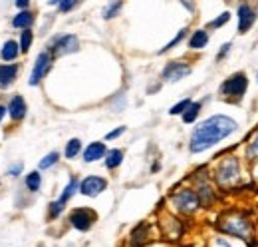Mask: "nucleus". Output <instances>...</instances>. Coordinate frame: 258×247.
<instances>
[{"label":"nucleus","mask_w":258,"mask_h":247,"mask_svg":"<svg viewBox=\"0 0 258 247\" xmlns=\"http://www.w3.org/2000/svg\"><path fill=\"white\" fill-rule=\"evenodd\" d=\"M236 130V122L226 118V116H213L209 120H205L201 126H197V130L191 136V152H205L209 148H213L216 142L224 140L226 136H230Z\"/></svg>","instance_id":"f257e3e1"},{"label":"nucleus","mask_w":258,"mask_h":247,"mask_svg":"<svg viewBox=\"0 0 258 247\" xmlns=\"http://www.w3.org/2000/svg\"><path fill=\"white\" fill-rule=\"evenodd\" d=\"M218 227L228 233V235H236V237H242V239H252L254 237V229H252V223L248 221L246 215H238V213H232V215H226L220 219Z\"/></svg>","instance_id":"f03ea898"},{"label":"nucleus","mask_w":258,"mask_h":247,"mask_svg":"<svg viewBox=\"0 0 258 247\" xmlns=\"http://www.w3.org/2000/svg\"><path fill=\"white\" fill-rule=\"evenodd\" d=\"M238 178V162L236 158H226L216 168V182L220 185H228Z\"/></svg>","instance_id":"7ed1b4c3"},{"label":"nucleus","mask_w":258,"mask_h":247,"mask_svg":"<svg viewBox=\"0 0 258 247\" xmlns=\"http://www.w3.org/2000/svg\"><path fill=\"white\" fill-rule=\"evenodd\" d=\"M173 203H175V207L179 209V211H183V213H193L197 207H199V195L195 193V191H191V189H183V191H179V193H175L173 195Z\"/></svg>","instance_id":"20e7f679"},{"label":"nucleus","mask_w":258,"mask_h":247,"mask_svg":"<svg viewBox=\"0 0 258 247\" xmlns=\"http://www.w3.org/2000/svg\"><path fill=\"white\" fill-rule=\"evenodd\" d=\"M246 76L242 74V72H238V74H234V76H230L222 86H220V92L224 94V96H234V98H242V94H244V90H246Z\"/></svg>","instance_id":"39448f33"},{"label":"nucleus","mask_w":258,"mask_h":247,"mask_svg":"<svg viewBox=\"0 0 258 247\" xmlns=\"http://www.w3.org/2000/svg\"><path fill=\"white\" fill-rule=\"evenodd\" d=\"M52 64H54V58H52V54L50 52H42L40 56H38V60H36V64H34V70H32V74H30V84L32 86H36L48 72H50V68H52Z\"/></svg>","instance_id":"423d86ee"},{"label":"nucleus","mask_w":258,"mask_h":247,"mask_svg":"<svg viewBox=\"0 0 258 247\" xmlns=\"http://www.w3.org/2000/svg\"><path fill=\"white\" fill-rule=\"evenodd\" d=\"M50 48L54 50V54H70L78 50V38L72 34H64V36H56L50 42Z\"/></svg>","instance_id":"0eeeda50"},{"label":"nucleus","mask_w":258,"mask_h":247,"mask_svg":"<svg viewBox=\"0 0 258 247\" xmlns=\"http://www.w3.org/2000/svg\"><path fill=\"white\" fill-rule=\"evenodd\" d=\"M105 187H107V182L101 180V178H97V176H89V178H86V180L80 184V191H82L84 195H87V197L99 195Z\"/></svg>","instance_id":"6e6552de"},{"label":"nucleus","mask_w":258,"mask_h":247,"mask_svg":"<svg viewBox=\"0 0 258 247\" xmlns=\"http://www.w3.org/2000/svg\"><path fill=\"white\" fill-rule=\"evenodd\" d=\"M70 221H72V225H74L76 229L87 231V229L91 227V223L95 221V213L89 211V209H76V211H72Z\"/></svg>","instance_id":"1a4fd4ad"},{"label":"nucleus","mask_w":258,"mask_h":247,"mask_svg":"<svg viewBox=\"0 0 258 247\" xmlns=\"http://www.w3.org/2000/svg\"><path fill=\"white\" fill-rule=\"evenodd\" d=\"M189 74H191V68L187 64H183V62H171L163 70V80L165 82H179L181 78H185Z\"/></svg>","instance_id":"9d476101"},{"label":"nucleus","mask_w":258,"mask_h":247,"mask_svg":"<svg viewBox=\"0 0 258 247\" xmlns=\"http://www.w3.org/2000/svg\"><path fill=\"white\" fill-rule=\"evenodd\" d=\"M254 20H256L254 10H252L248 4H240V6H238V32L244 34V32L254 24Z\"/></svg>","instance_id":"9b49d317"},{"label":"nucleus","mask_w":258,"mask_h":247,"mask_svg":"<svg viewBox=\"0 0 258 247\" xmlns=\"http://www.w3.org/2000/svg\"><path fill=\"white\" fill-rule=\"evenodd\" d=\"M18 74V66L14 64H2L0 66V88H8Z\"/></svg>","instance_id":"f8f14e48"},{"label":"nucleus","mask_w":258,"mask_h":247,"mask_svg":"<svg viewBox=\"0 0 258 247\" xmlns=\"http://www.w3.org/2000/svg\"><path fill=\"white\" fill-rule=\"evenodd\" d=\"M8 112H10V118H12V120H22V118L26 116V102L22 100V96H14V98L10 100Z\"/></svg>","instance_id":"ddd939ff"},{"label":"nucleus","mask_w":258,"mask_h":247,"mask_svg":"<svg viewBox=\"0 0 258 247\" xmlns=\"http://www.w3.org/2000/svg\"><path fill=\"white\" fill-rule=\"evenodd\" d=\"M103 156H105V146H103L101 142L89 144V146L86 148V152H84V160H86V162H97V160L103 158Z\"/></svg>","instance_id":"4468645a"},{"label":"nucleus","mask_w":258,"mask_h":247,"mask_svg":"<svg viewBox=\"0 0 258 247\" xmlns=\"http://www.w3.org/2000/svg\"><path fill=\"white\" fill-rule=\"evenodd\" d=\"M147 231H149L147 223H141L139 227H135L133 233H131V245L133 247H141L145 243V239H147Z\"/></svg>","instance_id":"2eb2a0df"},{"label":"nucleus","mask_w":258,"mask_h":247,"mask_svg":"<svg viewBox=\"0 0 258 247\" xmlns=\"http://www.w3.org/2000/svg\"><path fill=\"white\" fill-rule=\"evenodd\" d=\"M32 22H34V14H32V12H20V14H16L14 20H12V24H14L16 28H22V30H28Z\"/></svg>","instance_id":"dca6fc26"},{"label":"nucleus","mask_w":258,"mask_h":247,"mask_svg":"<svg viewBox=\"0 0 258 247\" xmlns=\"http://www.w3.org/2000/svg\"><path fill=\"white\" fill-rule=\"evenodd\" d=\"M18 50H20V46H18L16 42L8 40V42L2 46V50H0V56H2V60H14V58L18 56Z\"/></svg>","instance_id":"f3484780"},{"label":"nucleus","mask_w":258,"mask_h":247,"mask_svg":"<svg viewBox=\"0 0 258 247\" xmlns=\"http://www.w3.org/2000/svg\"><path fill=\"white\" fill-rule=\"evenodd\" d=\"M207 42H209V34L205 32V30H197L193 36H191V40H189V46L191 48H203V46H207Z\"/></svg>","instance_id":"a211bd4d"},{"label":"nucleus","mask_w":258,"mask_h":247,"mask_svg":"<svg viewBox=\"0 0 258 247\" xmlns=\"http://www.w3.org/2000/svg\"><path fill=\"white\" fill-rule=\"evenodd\" d=\"M121 162H123V152H121V150H111V152H107V158H105V166H107L109 170L117 168V166H119Z\"/></svg>","instance_id":"6ab92c4d"},{"label":"nucleus","mask_w":258,"mask_h":247,"mask_svg":"<svg viewBox=\"0 0 258 247\" xmlns=\"http://www.w3.org/2000/svg\"><path fill=\"white\" fill-rule=\"evenodd\" d=\"M78 187H80V184H78V180H76V178H74V180H70V184L66 185V189H64V193H62V197H60L58 201H60V203L64 205V203H66V201H68V199H70V197H72V195L76 193V189H78Z\"/></svg>","instance_id":"aec40b11"},{"label":"nucleus","mask_w":258,"mask_h":247,"mask_svg":"<svg viewBox=\"0 0 258 247\" xmlns=\"http://www.w3.org/2000/svg\"><path fill=\"white\" fill-rule=\"evenodd\" d=\"M199 110H201V104L199 102H191V106L185 110V114H183V120L187 122V124H191V122H195V118L199 116Z\"/></svg>","instance_id":"412c9836"},{"label":"nucleus","mask_w":258,"mask_h":247,"mask_svg":"<svg viewBox=\"0 0 258 247\" xmlns=\"http://www.w3.org/2000/svg\"><path fill=\"white\" fill-rule=\"evenodd\" d=\"M40 184H42V178H40V174H38V172L28 174V178H26V185H28V189H30V191H38Z\"/></svg>","instance_id":"4be33fe9"},{"label":"nucleus","mask_w":258,"mask_h":247,"mask_svg":"<svg viewBox=\"0 0 258 247\" xmlns=\"http://www.w3.org/2000/svg\"><path fill=\"white\" fill-rule=\"evenodd\" d=\"M80 150H82V142L80 140H70L68 146H66V158H76Z\"/></svg>","instance_id":"5701e85b"},{"label":"nucleus","mask_w":258,"mask_h":247,"mask_svg":"<svg viewBox=\"0 0 258 247\" xmlns=\"http://www.w3.org/2000/svg\"><path fill=\"white\" fill-rule=\"evenodd\" d=\"M30 44H32V32H30V30H22V36H20V50H22V52H28V50H30Z\"/></svg>","instance_id":"b1692460"},{"label":"nucleus","mask_w":258,"mask_h":247,"mask_svg":"<svg viewBox=\"0 0 258 247\" xmlns=\"http://www.w3.org/2000/svg\"><path fill=\"white\" fill-rule=\"evenodd\" d=\"M191 106V100L187 98V100H183V102H179V104H175L169 112H171V116H177V114H185V110Z\"/></svg>","instance_id":"393cba45"},{"label":"nucleus","mask_w":258,"mask_h":247,"mask_svg":"<svg viewBox=\"0 0 258 247\" xmlns=\"http://www.w3.org/2000/svg\"><path fill=\"white\" fill-rule=\"evenodd\" d=\"M230 20V12H222L218 18H215L213 22H209V28H218V26H222V24H226Z\"/></svg>","instance_id":"a878e982"},{"label":"nucleus","mask_w":258,"mask_h":247,"mask_svg":"<svg viewBox=\"0 0 258 247\" xmlns=\"http://www.w3.org/2000/svg\"><path fill=\"white\" fill-rule=\"evenodd\" d=\"M185 34H187V30H181V32H179V34H177V36H175V38H173V40H171V42H169V44H167V46H165V48H163V50H161L159 54H165L167 50L175 48V46H177V44H179V42H181V40L185 38Z\"/></svg>","instance_id":"bb28decb"},{"label":"nucleus","mask_w":258,"mask_h":247,"mask_svg":"<svg viewBox=\"0 0 258 247\" xmlns=\"http://www.w3.org/2000/svg\"><path fill=\"white\" fill-rule=\"evenodd\" d=\"M58 158H60V156H58L56 152H54V154H48V156H46V158H44V160L40 162V168H42V170H46V168L54 166V164L58 162Z\"/></svg>","instance_id":"cd10ccee"},{"label":"nucleus","mask_w":258,"mask_h":247,"mask_svg":"<svg viewBox=\"0 0 258 247\" xmlns=\"http://www.w3.org/2000/svg\"><path fill=\"white\" fill-rule=\"evenodd\" d=\"M248 158L250 160H258V134H256V138L248 146Z\"/></svg>","instance_id":"c85d7f7f"},{"label":"nucleus","mask_w":258,"mask_h":247,"mask_svg":"<svg viewBox=\"0 0 258 247\" xmlns=\"http://www.w3.org/2000/svg\"><path fill=\"white\" fill-rule=\"evenodd\" d=\"M121 6H123L121 2H113V4H111L107 10H105V14H103V16H105V18H113V16L119 12V8H121Z\"/></svg>","instance_id":"c756f323"},{"label":"nucleus","mask_w":258,"mask_h":247,"mask_svg":"<svg viewBox=\"0 0 258 247\" xmlns=\"http://www.w3.org/2000/svg\"><path fill=\"white\" fill-rule=\"evenodd\" d=\"M62 209H64V205H62L60 201H54V203H50V217H58V215L62 213Z\"/></svg>","instance_id":"7c9ffc66"},{"label":"nucleus","mask_w":258,"mask_h":247,"mask_svg":"<svg viewBox=\"0 0 258 247\" xmlns=\"http://www.w3.org/2000/svg\"><path fill=\"white\" fill-rule=\"evenodd\" d=\"M58 6H60V10H62V12H70L72 8H76V6H78V2H58Z\"/></svg>","instance_id":"2f4dec72"},{"label":"nucleus","mask_w":258,"mask_h":247,"mask_svg":"<svg viewBox=\"0 0 258 247\" xmlns=\"http://www.w3.org/2000/svg\"><path fill=\"white\" fill-rule=\"evenodd\" d=\"M123 132H125V128L121 126V128H117V130H113V132H109V134H107V140H113V138H117V136H121Z\"/></svg>","instance_id":"473e14b6"},{"label":"nucleus","mask_w":258,"mask_h":247,"mask_svg":"<svg viewBox=\"0 0 258 247\" xmlns=\"http://www.w3.org/2000/svg\"><path fill=\"white\" fill-rule=\"evenodd\" d=\"M228 50H230V44H224V46L220 48V52L216 54V60H222V58L226 56V52H228Z\"/></svg>","instance_id":"72a5a7b5"},{"label":"nucleus","mask_w":258,"mask_h":247,"mask_svg":"<svg viewBox=\"0 0 258 247\" xmlns=\"http://www.w3.org/2000/svg\"><path fill=\"white\" fill-rule=\"evenodd\" d=\"M20 170H22V164H18V166H12L8 174H10V176H18V172H20Z\"/></svg>","instance_id":"f704fd0d"},{"label":"nucleus","mask_w":258,"mask_h":247,"mask_svg":"<svg viewBox=\"0 0 258 247\" xmlns=\"http://www.w3.org/2000/svg\"><path fill=\"white\" fill-rule=\"evenodd\" d=\"M4 114H6V108H4V106H0V122H2V118H4Z\"/></svg>","instance_id":"c9c22d12"},{"label":"nucleus","mask_w":258,"mask_h":247,"mask_svg":"<svg viewBox=\"0 0 258 247\" xmlns=\"http://www.w3.org/2000/svg\"><path fill=\"white\" fill-rule=\"evenodd\" d=\"M16 6L18 8H28V2H26V0H24V2H16Z\"/></svg>","instance_id":"e433bc0d"}]
</instances>
